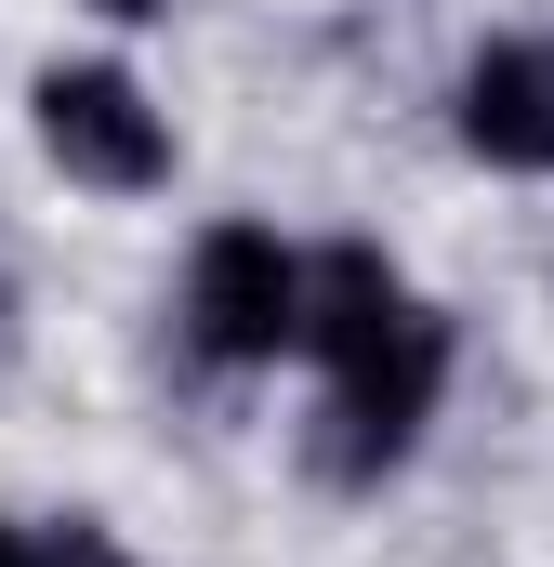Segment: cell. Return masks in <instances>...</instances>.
Returning <instances> with one entry per match:
<instances>
[{"instance_id":"5b68a950","label":"cell","mask_w":554,"mask_h":567,"mask_svg":"<svg viewBox=\"0 0 554 567\" xmlns=\"http://www.w3.org/2000/svg\"><path fill=\"white\" fill-rule=\"evenodd\" d=\"M462 145L489 172H554V40H489L462 66Z\"/></svg>"},{"instance_id":"52a82bcc","label":"cell","mask_w":554,"mask_h":567,"mask_svg":"<svg viewBox=\"0 0 554 567\" xmlns=\"http://www.w3.org/2000/svg\"><path fill=\"white\" fill-rule=\"evenodd\" d=\"M0 567H66V542H27V528H0Z\"/></svg>"},{"instance_id":"277c9868","label":"cell","mask_w":554,"mask_h":567,"mask_svg":"<svg viewBox=\"0 0 554 567\" xmlns=\"http://www.w3.org/2000/svg\"><path fill=\"white\" fill-rule=\"evenodd\" d=\"M410 317H422L410 278H397L370 238H330V251H304V357H317V370H357V357H383Z\"/></svg>"},{"instance_id":"ba28073f","label":"cell","mask_w":554,"mask_h":567,"mask_svg":"<svg viewBox=\"0 0 554 567\" xmlns=\"http://www.w3.org/2000/svg\"><path fill=\"white\" fill-rule=\"evenodd\" d=\"M93 13H120V27H145V13H172V0H93Z\"/></svg>"},{"instance_id":"6da1fadb","label":"cell","mask_w":554,"mask_h":567,"mask_svg":"<svg viewBox=\"0 0 554 567\" xmlns=\"http://www.w3.org/2000/svg\"><path fill=\"white\" fill-rule=\"evenodd\" d=\"M185 343L212 370H277L304 357V251L277 225H212L185 251Z\"/></svg>"},{"instance_id":"7a4b0ae2","label":"cell","mask_w":554,"mask_h":567,"mask_svg":"<svg viewBox=\"0 0 554 567\" xmlns=\"http://www.w3.org/2000/svg\"><path fill=\"white\" fill-rule=\"evenodd\" d=\"M27 120H40V158L66 172V185H93V198H145V185H172V120H158V93H145L133 66H40V93H27Z\"/></svg>"},{"instance_id":"3957f363","label":"cell","mask_w":554,"mask_h":567,"mask_svg":"<svg viewBox=\"0 0 554 567\" xmlns=\"http://www.w3.org/2000/svg\"><path fill=\"white\" fill-rule=\"evenodd\" d=\"M435 396H449V317H410L383 357H357V370H330V435H317V462L343 475V488H370V475H397L435 423Z\"/></svg>"},{"instance_id":"8992f818","label":"cell","mask_w":554,"mask_h":567,"mask_svg":"<svg viewBox=\"0 0 554 567\" xmlns=\"http://www.w3.org/2000/svg\"><path fill=\"white\" fill-rule=\"evenodd\" d=\"M66 567H133V555H120L106 528H66Z\"/></svg>"}]
</instances>
